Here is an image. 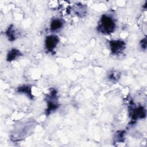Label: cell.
Instances as JSON below:
<instances>
[{"label":"cell","instance_id":"obj_1","mask_svg":"<svg viewBox=\"0 0 147 147\" xmlns=\"http://www.w3.org/2000/svg\"><path fill=\"white\" fill-rule=\"evenodd\" d=\"M115 26L116 25L114 18L109 15L103 14L99 20L97 29L103 34H109L114 31Z\"/></svg>","mask_w":147,"mask_h":147},{"label":"cell","instance_id":"obj_2","mask_svg":"<svg viewBox=\"0 0 147 147\" xmlns=\"http://www.w3.org/2000/svg\"><path fill=\"white\" fill-rule=\"evenodd\" d=\"M56 97V92L55 90H53L47 97V109L46 110V114L47 115L50 114L52 111L57 109L59 105L57 103Z\"/></svg>","mask_w":147,"mask_h":147},{"label":"cell","instance_id":"obj_3","mask_svg":"<svg viewBox=\"0 0 147 147\" xmlns=\"http://www.w3.org/2000/svg\"><path fill=\"white\" fill-rule=\"evenodd\" d=\"M109 45L111 53L113 55H118L125 49L126 44L122 40H117L110 41Z\"/></svg>","mask_w":147,"mask_h":147},{"label":"cell","instance_id":"obj_4","mask_svg":"<svg viewBox=\"0 0 147 147\" xmlns=\"http://www.w3.org/2000/svg\"><path fill=\"white\" fill-rule=\"evenodd\" d=\"M59 42V38L55 34L49 35L46 37L45 40V48L49 52H52Z\"/></svg>","mask_w":147,"mask_h":147},{"label":"cell","instance_id":"obj_5","mask_svg":"<svg viewBox=\"0 0 147 147\" xmlns=\"http://www.w3.org/2000/svg\"><path fill=\"white\" fill-rule=\"evenodd\" d=\"M130 114L133 120L143 118L146 116V110L142 106H140L138 107H133L131 110H130Z\"/></svg>","mask_w":147,"mask_h":147},{"label":"cell","instance_id":"obj_6","mask_svg":"<svg viewBox=\"0 0 147 147\" xmlns=\"http://www.w3.org/2000/svg\"><path fill=\"white\" fill-rule=\"evenodd\" d=\"M63 22L60 18L53 19L50 24V29L52 32H56L62 28Z\"/></svg>","mask_w":147,"mask_h":147},{"label":"cell","instance_id":"obj_7","mask_svg":"<svg viewBox=\"0 0 147 147\" xmlns=\"http://www.w3.org/2000/svg\"><path fill=\"white\" fill-rule=\"evenodd\" d=\"M22 55V53L20 51L16 49H11L7 53V61H11L16 59L18 57Z\"/></svg>","mask_w":147,"mask_h":147},{"label":"cell","instance_id":"obj_8","mask_svg":"<svg viewBox=\"0 0 147 147\" xmlns=\"http://www.w3.org/2000/svg\"><path fill=\"white\" fill-rule=\"evenodd\" d=\"M6 35L8 37L9 40L13 41H14L16 38V32L15 30L13 28V26L11 25L7 29L6 31Z\"/></svg>","mask_w":147,"mask_h":147},{"label":"cell","instance_id":"obj_9","mask_svg":"<svg viewBox=\"0 0 147 147\" xmlns=\"http://www.w3.org/2000/svg\"><path fill=\"white\" fill-rule=\"evenodd\" d=\"M17 91L20 93H24L26 94L28 97L31 99L33 98V95L31 93V88L28 86H22L21 87H19L17 89Z\"/></svg>","mask_w":147,"mask_h":147},{"label":"cell","instance_id":"obj_10","mask_svg":"<svg viewBox=\"0 0 147 147\" xmlns=\"http://www.w3.org/2000/svg\"><path fill=\"white\" fill-rule=\"evenodd\" d=\"M108 78L111 81H116L119 78V74L116 71H113L109 75Z\"/></svg>","mask_w":147,"mask_h":147},{"label":"cell","instance_id":"obj_11","mask_svg":"<svg viewBox=\"0 0 147 147\" xmlns=\"http://www.w3.org/2000/svg\"><path fill=\"white\" fill-rule=\"evenodd\" d=\"M124 131H118V133L117 134L116 136V138L117 139L118 141L121 142V141H123V135H124Z\"/></svg>","mask_w":147,"mask_h":147},{"label":"cell","instance_id":"obj_12","mask_svg":"<svg viewBox=\"0 0 147 147\" xmlns=\"http://www.w3.org/2000/svg\"><path fill=\"white\" fill-rule=\"evenodd\" d=\"M141 46L142 49H145L146 48V38L145 37L141 41Z\"/></svg>","mask_w":147,"mask_h":147}]
</instances>
